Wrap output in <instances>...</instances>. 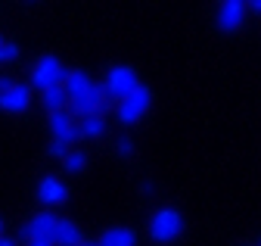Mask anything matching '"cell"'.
I'll use <instances>...</instances> for the list:
<instances>
[{"label": "cell", "instance_id": "cell-9", "mask_svg": "<svg viewBox=\"0 0 261 246\" xmlns=\"http://www.w3.org/2000/svg\"><path fill=\"white\" fill-rule=\"evenodd\" d=\"M53 225H56V215H53V212H38L35 218H31V222L19 231V237H25L28 243H31V240H50Z\"/></svg>", "mask_w": 261, "mask_h": 246}, {"label": "cell", "instance_id": "cell-16", "mask_svg": "<svg viewBox=\"0 0 261 246\" xmlns=\"http://www.w3.org/2000/svg\"><path fill=\"white\" fill-rule=\"evenodd\" d=\"M16 59H19V44L7 41L4 47H0V63H16Z\"/></svg>", "mask_w": 261, "mask_h": 246}, {"label": "cell", "instance_id": "cell-22", "mask_svg": "<svg viewBox=\"0 0 261 246\" xmlns=\"http://www.w3.org/2000/svg\"><path fill=\"white\" fill-rule=\"evenodd\" d=\"M25 246H50L47 240H31V243H25Z\"/></svg>", "mask_w": 261, "mask_h": 246}, {"label": "cell", "instance_id": "cell-17", "mask_svg": "<svg viewBox=\"0 0 261 246\" xmlns=\"http://www.w3.org/2000/svg\"><path fill=\"white\" fill-rule=\"evenodd\" d=\"M47 153H50V156L53 159H65V156H69V143H62V140H50V146H47Z\"/></svg>", "mask_w": 261, "mask_h": 246}, {"label": "cell", "instance_id": "cell-10", "mask_svg": "<svg viewBox=\"0 0 261 246\" xmlns=\"http://www.w3.org/2000/svg\"><path fill=\"white\" fill-rule=\"evenodd\" d=\"M50 134H53V140H62V143L78 140V125H75V118L69 115V109L50 115Z\"/></svg>", "mask_w": 261, "mask_h": 246}, {"label": "cell", "instance_id": "cell-6", "mask_svg": "<svg viewBox=\"0 0 261 246\" xmlns=\"http://www.w3.org/2000/svg\"><path fill=\"white\" fill-rule=\"evenodd\" d=\"M246 4L243 0H224V4L218 7V28L221 32H240L243 28V22H246Z\"/></svg>", "mask_w": 261, "mask_h": 246}, {"label": "cell", "instance_id": "cell-11", "mask_svg": "<svg viewBox=\"0 0 261 246\" xmlns=\"http://www.w3.org/2000/svg\"><path fill=\"white\" fill-rule=\"evenodd\" d=\"M65 196H69V187H65L59 178H53V175H47V178L38 184V200H41L44 206H62Z\"/></svg>", "mask_w": 261, "mask_h": 246}, {"label": "cell", "instance_id": "cell-2", "mask_svg": "<svg viewBox=\"0 0 261 246\" xmlns=\"http://www.w3.org/2000/svg\"><path fill=\"white\" fill-rule=\"evenodd\" d=\"M184 228H187V222H184V215L174 206H159L152 212V218H149V237H152L155 246L174 243L184 234Z\"/></svg>", "mask_w": 261, "mask_h": 246}, {"label": "cell", "instance_id": "cell-1", "mask_svg": "<svg viewBox=\"0 0 261 246\" xmlns=\"http://www.w3.org/2000/svg\"><path fill=\"white\" fill-rule=\"evenodd\" d=\"M62 90H65V100H69V115L72 118H87V115H100V109H103V90H100V84H96L90 75H84V72H78V69H69V78H65V84H62Z\"/></svg>", "mask_w": 261, "mask_h": 246}, {"label": "cell", "instance_id": "cell-3", "mask_svg": "<svg viewBox=\"0 0 261 246\" xmlns=\"http://www.w3.org/2000/svg\"><path fill=\"white\" fill-rule=\"evenodd\" d=\"M137 87H140V78H137L134 69H130V66H112L109 75H106V81L100 84L103 103H115V106H118L127 94H134Z\"/></svg>", "mask_w": 261, "mask_h": 246}, {"label": "cell", "instance_id": "cell-25", "mask_svg": "<svg viewBox=\"0 0 261 246\" xmlns=\"http://www.w3.org/2000/svg\"><path fill=\"white\" fill-rule=\"evenodd\" d=\"M0 237H4V222H0Z\"/></svg>", "mask_w": 261, "mask_h": 246}, {"label": "cell", "instance_id": "cell-7", "mask_svg": "<svg viewBox=\"0 0 261 246\" xmlns=\"http://www.w3.org/2000/svg\"><path fill=\"white\" fill-rule=\"evenodd\" d=\"M47 243H50V246H78V243H84V234H81V228H78L75 222L56 218V225H53Z\"/></svg>", "mask_w": 261, "mask_h": 246}, {"label": "cell", "instance_id": "cell-5", "mask_svg": "<svg viewBox=\"0 0 261 246\" xmlns=\"http://www.w3.org/2000/svg\"><path fill=\"white\" fill-rule=\"evenodd\" d=\"M149 106H152V94H149V87H137L134 94H127L118 106H115V112H118V121L121 125H137V121H143V115L149 112Z\"/></svg>", "mask_w": 261, "mask_h": 246}, {"label": "cell", "instance_id": "cell-21", "mask_svg": "<svg viewBox=\"0 0 261 246\" xmlns=\"http://www.w3.org/2000/svg\"><path fill=\"white\" fill-rule=\"evenodd\" d=\"M0 246H16V237H0Z\"/></svg>", "mask_w": 261, "mask_h": 246}, {"label": "cell", "instance_id": "cell-19", "mask_svg": "<svg viewBox=\"0 0 261 246\" xmlns=\"http://www.w3.org/2000/svg\"><path fill=\"white\" fill-rule=\"evenodd\" d=\"M13 84H16L13 78H7V75H0V94H7V90H10Z\"/></svg>", "mask_w": 261, "mask_h": 246}, {"label": "cell", "instance_id": "cell-14", "mask_svg": "<svg viewBox=\"0 0 261 246\" xmlns=\"http://www.w3.org/2000/svg\"><path fill=\"white\" fill-rule=\"evenodd\" d=\"M41 103H44V109L53 115V112H62L65 106H69V100H65V90L62 87H50V90H44L41 94Z\"/></svg>", "mask_w": 261, "mask_h": 246}, {"label": "cell", "instance_id": "cell-23", "mask_svg": "<svg viewBox=\"0 0 261 246\" xmlns=\"http://www.w3.org/2000/svg\"><path fill=\"white\" fill-rule=\"evenodd\" d=\"M78 246H96V243H90V240H84V243H78Z\"/></svg>", "mask_w": 261, "mask_h": 246}, {"label": "cell", "instance_id": "cell-4", "mask_svg": "<svg viewBox=\"0 0 261 246\" xmlns=\"http://www.w3.org/2000/svg\"><path fill=\"white\" fill-rule=\"evenodd\" d=\"M65 78H69V66H65L59 56H53V53L41 56L35 63V69H31V84L41 87V94L50 90V87H62Z\"/></svg>", "mask_w": 261, "mask_h": 246}, {"label": "cell", "instance_id": "cell-20", "mask_svg": "<svg viewBox=\"0 0 261 246\" xmlns=\"http://www.w3.org/2000/svg\"><path fill=\"white\" fill-rule=\"evenodd\" d=\"M246 13H255V16H261V0H252V4H246Z\"/></svg>", "mask_w": 261, "mask_h": 246}, {"label": "cell", "instance_id": "cell-12", "mask_svg": "<svg viewBox=\"0 0 261 246\" xmlns=\"http://www.w3.org/2000/svg\"><path fill=\"white\" fill-rule=\"evenodd\" d=\"M96 246H137V234L130 228H121V225L118 228H106Z\"/></svg>", "mask_w": 261, "mask_h": 246}, {"label": "cell", "instance_id": "cell-18", "mask_svg": "<svg viewBox=\"0 0 261 246\" xmlns=\"http://www.w3.org/2000/svg\"><path fill=\"white\" fill-rule=\"evenodd\" d=\"M115 153H118V156H134V140H130V137H118L115 140Z\"/></svg>", "mask_w": 261, "mask_h": 246}, {"label": "cell", "instance_id": "cell-13", "mask_svg": "<svg viewBox=\"0 0 261 246\" xmlns=\"http://www.w3.org/2000/svg\"><path fill=\"white\" fill-rule=\"evenodd\" d=\"M78 125V140L84 137V140H96V137H103V131H106V118L103 115H87V118H81V121H75Z\"/></svg>", "mask_w": 261, "mask_h": 246}, {"label": "cell", "instance_id": "cell-24", "mask_svg": "<svg viewBox=\"0 0 261 246\" xmlns=\"http://www.w3.org/2000/svg\"><path fill=\"white\" fill-rule=\"evenodd\" d=\"M4 44H7V38H4V35H0V47H4Z\"/></svg>", "mask_w": 261, "mask_h": 246}, {"label": "cell", "instance_id": "cell-15", "mask_svg": "<svg viewBox=\"0 0 261 246\" xmlns=\"http://www.w3.org/2000/svg\"><path fill=\"white\" fill-rule=\"evenodd\" d=\"M62 168L69 171V175H81L87 168V156H84V153H78V150H69V156L62 159Z\"/></svg>", "mask_w": 261, "mask_h": 246}, {"label": "cell", "instance_id": "cell-8", "mask_svg": "<svg viewBox=\"0 0 261 246\" xmlns=\"http://www.w3.org/2000/svg\"><path fill=\"white\" fill-rule=\"evenodd\" d=\"M28 103H31V87H28V84H19V81L7 90V94H0V109L10 112V115L25 112Z\"/></svg>", "mask_w": 261, "mask_h": 246}]
</instances>
